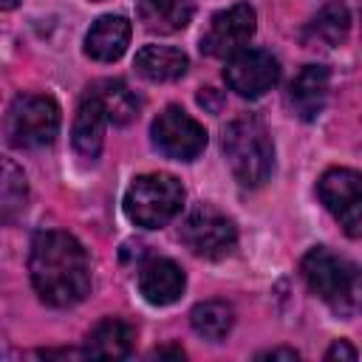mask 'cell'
I'll return each mask as SVG.
<instances>
[{"label":"cell","instance_id":"6da1fadb","mask_svg":"<svg viewBox=\"0 0 362 362\" xmlns=\"http://www.w3.org/2000/svg\"><path fill=\"white\" fill-rule=\"evenodd\" d=\"M28 274L40 300L54 308H71L90 291L88 252L74 235L62 229H42L34 235L28 252Z\"/></svg>","mask_w":362,"mask_h":362},{"label":"cell","instance_id":"7a4b0ae2","mask_svg":"<svg viewBox=\"0 0 362 362\" xmlns=\"http://www.w3.org/2000/svg\"><path fill=\"white\" fill-rule=\"evenodd\" d=\"M305 286L339 317L351 320L362 311V266L334 255L325 246H314L300 260Z\"/></svg>","mask_w":362,"mask_h":362},{"label":"cell","instance_id":"3957f363","mask_svg":"<svg viewBox=\"0 0 362 362\" xmlns=\"http://www.w3.org/2000/svg\"><path fill=\"white\" fill-rule=\"evenodd\" d=\"M223 156L240 187H260L274 170V144L257 116H238L223 130Z\"/></svg>","mask_w":362,"mask_h":362},{"label":"cell","instance_id":"277c9868","mask_svg":"<svg viewBox=\"0 0 362 362\" xmlns=\"http://www.w3.org/2000/svg\"><path fill=\"white\" fill-rule=\"evenodd\" d=\"M184 204V187L175 175L147 173L133 178L124 192V212L141 229H161L170 223Z\"/></svg>","mask_w":362,"mask_h":362},{"label":"cell","instance_id":"5b68a950","mask_svg":"<svg viewBox=\"0 0 362 362\" xmlns=\"http://www.w3.org/2000/svg\"><path fill=\"white\" fill-rule=\"evenodd\" d=\"M59 133V107L45 93H20L6 113V141L20 150H40Z\"/></svg>","mask_w":362,"mask_h":362},{"label":"cell","instance_id":"8992f818","mask_svg":"<svg viewBox=\"0 0 362 362\" xmlns=\"http://www.w3.org/2000/svg\"><path fill=\"white\" fill-rule=\"evenodd\" d=\"M178 235H181V243L192 255L206 257V260L226 257L238 243L235 223L209 204H201L192 212H187V218L178 226Z\"/></svg>","mask_w":362,"mask_h":362},{"label":"cell","instance_id":"52a82bcc","mask_svg":"<svg viewBox=\"0 0 362 362\" xmlns=\"http://www.w3.org/2000/svg\"><path fill=\"white\" fill-rule=\"evenodd\" d=\"M153 144L161 156L173 161H192L204 153L206 147V130L201 122H195L184 107L170 105L164 107L150 127Z\"/></svg>","mask_w":362,"mask_h":362},{"label":"cell","instance_id":"ba28073f","mask_svg":"<svg viewBox=\"0 0 362 362\" xmlns=\"http://www.w3.org/2000/svg\"><path fill=\"white\" fill-rule=\"evenodd\" d=\"M320 201L348 238H362V173L334 167L317 184Z\"/></svg>","mask_w":362,"mask_h":362},{"label":"cell","instance_id":"9c48e42d","mask_svg":"<svg viewBox=\"0 0 362 362\" xmlns=\"http://www.w3.org/2000/svg\"><path fill=\"white\" fill-rule=\"evenodd\" d=\"M257 28V14L249 3H235L212 14L206 31L201 34V51L206 57H235L249 45Z\"/></svg>","mask_w":362,"mask_h":362},{"label":"cell","instance_id":"30bf717a","mask_svg":"<svg viewBox=\"0 0 362 362\" xmlns=\"http://www.w3.org/2000/svg\"><path fill=\"white\" fill-rule=\"evenodd\" d=\"M223 79L238 96L257 99L277 85L280 62L266 48H243L235 57H229L223 68Z\"/></svg>","mask_w":362,"mask_h":362},{"label":"cell","instance_id":"8fae6325","mask_svg":"<svg viewBox=\"0 0 362 362\" xmlns=\"http://www.w3.org/2000/svg\"><path fill=\"white\" fill-rule=\"evenodd\" d=\"M139 294L150 303V305H173L187 286V277L181 272V266L170 257H150L139 266Z\"/></svg>","mask_w":362,"mask_h":362},{"label":"cell","instance_id":"7c38bea8","mask_svg":"<svg viewBox=\"0 0 362 362\" xmlns=\"http://www.w3.org/2000/svg\"><path fill=\"white\" fill-rule=\"evenodd\" d=\"M328 82L331 74L325 65H305L288 85V107L297 119L314 122L328 99Z\"/></svg>","mask_w":362,"mask_h":362},{"label":"cell","instance_id":"4fadbf2b","mask_svg":"<svg viewBox=\"0 0 362 362\" xmlns=\"http://www.w3.org/2000/svg\"><path fill=\"white\" fill-rule=\"evenodd\" d=\"M130 45V20L122 14L99 17L85 34V54L96 62L119 59Z\"/></svg>","mask_w":362,"mask_h":362},{"label":"cell","instance_id":"5bb4252c","mask_svg":"<svg viewBox=\"0 0 362 362\" xmlns=\"http://www.w3.org/2000/svg\"><path fill=\"white\" fill-rule=\"evenodd\" d=\"M133 339H136V331L119 320V317H107L102 322H96L85 339V348H82V356H90V359H122L133 351Z\"/></svg>","mask_w":362,"mask_h":362},{"label":"cell","instance_id":"9a60e30c","mask_svg":"<svg viewBox=\"0 0 362 362\" xmlns=\"http://www.w3.org/2000/svg\"><path fill=\"white\" fill-rule=\"evenodd\" d=\"M105 124H107L105 110L99 107V102H96L93 96L85 93V99H82L79 107H76L74 127H71V144H74V150H76L82 158L93 161V158L102 153Z\"/></svg>","mask_w":362,"mask_h":362},{"label":"cell","instance_id":"2e32d148","mask_svg":"<svg viewBox=\"0 0 362 362\" xmlns=\"http://www.w3.org/2000/svg\"><path fill=\"white\" fill-rule=\"evenodd\" d=\"M136 74L147 82H173L181 79L189 68V59L181 48L173 45H144L136 54Z\"/></svg>","mask_w":362,"mask_h":362},{"label":"cell","instance_id":"e0dca14e","mask_svg":"<svg viewBox=\"0 0 362 362\" xmlns=\"http://www.w3.org/2000/svg\"><path fill=\"white\" fill-rule=\"evenodd\" d=\"M139 20L153 34H175L189 25L192 3L189 0H139Z\"/></svg>","mask_w":362,"mask_h":362},{"label":"cell","instance_id":"ac0fdd59","mask_svg":"<svg viewBox=\"0 0 362 362\" xmlns=\"http://www.w3.org/2000/svg\"><path fill=\"white\" fill-rule=\"evenodd\" d=\"M88 96H93L99 102V107L105 110L107 122H113V124H127L139 113V99L122 79H99V82H93L88 88Z\"/></svg>","mask_w":362,"mask_h":362},{"label":"cell","instance_id":"d6986e66","mask_svg":"<svg viewBox=\"0 0 362 362\" xmlns=\"http://www.w3.org/2000/svg\"><path fill=\"white\" fill-rule=\"evenodd\" d=\"M348 28H351V14H348L345 3L331 0L311 17V23L305 28V40L320 42V45H339L348 37Z\"/></svg>","mask_w":362,"mask_h":362},{"label":"cell","instance_id":"ffe728a7","mask_svg":"<svg viewBox=\"0 0 362 362\" xmlns=\"http://www.w3.org/2000/svg\"><path fill=\"white\" fill-rule=\"evenodd\" d=\"M189 322L198 337L209 342H221L235 325V311L223 300H204L189 311Z\"/></svg>","mask_w":362,"mask_h":362},{"label":"cell","instance_id":"44dd1931","mask_svg":"<svg viewBox=\"0 0 362 362\" xmlns=\"http://www.w3.org/2000/svg\"><path fill=\"white\" fill-rule=\"evenodd\" d=\"M25 201H28V184H25L23 170L11 158H3V178H0V212H3V221L11 223L25 209Z\"/></svg>","mask_w":362,"mask_h":362},{"label":"cell","instance_id":"7402d4cb","mask_svg":"<svg viewBox=\"0 0 362 362\" xmlns=\"http://www.w3.org/2000/svg\"><path fill=\"white\" fill-rule=\"evenodd\" d=\"M325 359H328V362H331V359H356V348L348 345L345 339H337V342L325 351Z\"/></svg>","mask_w":362,"mask_h":362},{"label":"cell","instance_id":"603a6c76","mask_svg":"<svg viewBox=\"0 0 362 362\" xmlns=\"http://www.w3.org/2000/svg\"><path fill=\"white\" fill-rule=\"evenodd\" d=\"M300 354L294 351V348H272V351H263V354H257V359H288V362H294Z\"/></svg>","mask_w":362,"mask_h":362},{"label":"cell","instance_id":"cb8c5ba5","mask_svg":"<svg viewBox=\"0 0 362 362\" xmlns=\"http://www.w3.org/2000/svg\"><path fill=\"white\" fill-rule=\"evenodd\" d=\"M153 356H173V359H184V351L181 348H156Z\"/></svg>","mask_w":362,"mask_h":362},{"label":"cell","instance_id":"d4e9b609","mask_svg":"<svg viewBox=\"0 0 362 362\" xmlns=\"http://www.w3.org/2000/svg\"><path fill=\"white\" fill-rule=\"evenodd\" d=\"M17 3H20V0H3V8H6V11H8V8H14V6H17Z\"/></svg>","mask_w":362,"mask_h":362},{"label":"cell","instance_id":"484cf974","mask_svg":"<svg viewBox=\"0 0 362 362\" xmlns=\"http://www.w3.org/2000/svg\"><path fill=\"white\" fill-rule=\"evenodd\" d=\"M93 3H102V0H93Z\"/></svg>","mask_w":362,"mask_h":362}]
</instances>
